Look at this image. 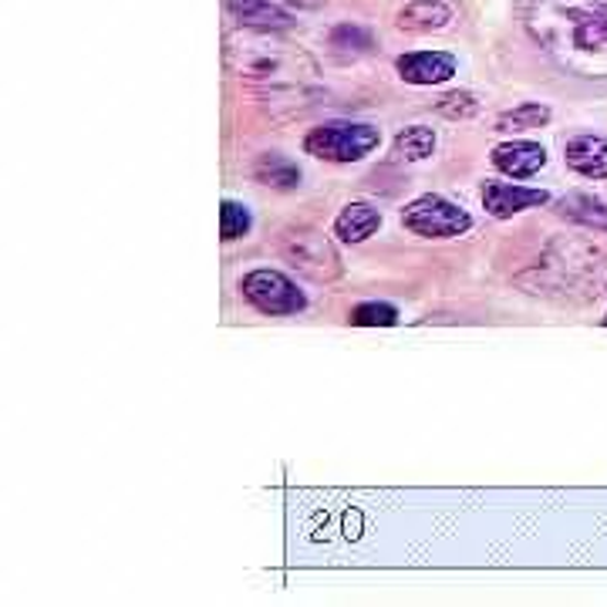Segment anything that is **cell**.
Listing matches in <instances>:
<instances>
[{
	"label": "cell",
	"mask_w": 607,
	"mask_h": 607,
	"mask_svg": "<svg viewBox=\"0 0 607 607\" xmlns=\"http://www.w3.org/2000/svg\"><path fill=\"white\" fill-rule=\"evenodd\" d=\"M604 324H607V318H604Z\"/></svg>",
	"instance_id": "obj_21"
},
{
	"label": "cell",
	"mask_w": 607,
	"mask_h": 607,
	"mask_svg": "<svg viewBox=\"0 0 607 607\" xmlns=\"http://www.w3.org/2000/svg\"><path fill=\"white\" fill-rule=\"evenodd\" d=\"M563 159L584 180H607V139L604 136H574L563 146Z\"/></svg>",
	"instance_id": "obj_9"
},
{
	"label": "cell",
	"mask_w": 607,
	"mask_h": 607,
	"mask_svg": "<svg viewBox=\"0 0 607 607\" xmlns=\"http://www.w3.org/2000/svg\"><path fill=\"white\" fill-rule=\"evenodd\" d=\"M378 142H381V133L375 125L337 118L311 128L308 139H304V152L324 162H358L371 149H378Z\"/></svg>",
	"instance_id": "obj_1"
},
{
	"label": "cell",
	"mask_w": 607,
	"mask_h": 607,
	"mask_svg": "<svg viewBox=\"0 0 607 607\" xmlns=\"http://www.w3.org/2000/svg\"><path fill=\"white\" fill-rule=\"evenodd\" d=\"M453 21V11L443 0H412L409 8L399 14V27L412 34H428V31H443Z\"/></svg>",
	"instance_id": "obj_12"
},
{
	"label": "cell",
	"mask_w": 607,
	"mask_h": 607,
	"mask_svg": "<svg viewBox=\"0 0 607 607\" xmlns=\"http://www.w3.org/2000/svg\"><path fill=\"white\" fill-rule=\"evenodd\" d=\"M402 224L405 230H412L415 237H428V240H446V237H462L472 227V216L449 203L446 196H419L405 206L402 213Z\"/></svg>",
	"instance_id": "obj_3"
},
{
	"label": "cell",
	"mask_w": 607,
	"mask_h": 607,
	"mask_svg": "<svg viewBox=\"0 0 607 607\" xmlns=\"http://www.w3.org/2000/svg\"><path fill=\"white\" fill-rule=\"evenodd\" d=\"M436 152V133H432L428 125H409L396 136V146H392V156L399 162H422Z\"/></svg>",
	"instance_id": "obj_14"
},
{
	"label": "cell",
	"mask_w": 607,
	"mask_h": 607,
	"mask_svg": "<svg viewBox=\"0 0 607 607\" xmlns=\"http://www.w3.org/2000/svg\"><path fill=\"white\" fill-rule=\"evenodd\" d=\"M227 8L243 27H260V31L290 27V14H284L271 0H227Z\"/></svg>",
	"instance_id": "obj_11"
},
{
	"label": "cell",
	"mask_w": 607,
	"mask_h": 607,
	"mask_svg": "<svg viewBox=\"0 0 607 607\" xmlns=\"http://www.w3.org/2000/svg\"><path fill=\"white\" fill-rule=\"evenodd\" d=\"M256 183L274 186V190H297L300 186V169L284 156H260L253 165Z\"/></svg>",
	"instance_id": "obj_15"
},
{
	"label": "cell",
	"mask_w": 607,
	"mask_h": 607,
	"mask_svg": "<svg viewBox=\"0 0 607 607\" xmlns=\"http://www.w3.org/2000/svg\"><path fill=\"white\" fill-rule=\"evenodd\" d=\"M240 290H243V297L253 304L260 314H297V311L308 308V297H304V290L287 274L271 271V267L250 271L240 280Z\"/></svg>",
	"instance_id": "obj_4"
},
{
	"label": "cell",
	"mask_w": 607,
	"mask_h": 607,
	"mask_svg": "<svg viewBox=\"0 0 607 607\" xmlns=\"http://www.w3.org/2000/svg\"><path fill=\"white\" fill-rule=\"evenodd\" d=\"M543 203H550L547 190H527V186H509V183H486L483 190V206L490 216H496V220H509V216L543 206Z\"/></svg>",
	"instance_id": "obj_8"
},
{
	"label": "cell",
	"mask_w": 607,
	"mask_h": 607,
	"mask_svg": "<svg viewBox=\"0 0 607 607\" xmlns=\"http://www.w3.org/2000/svg\"><path fill=\"white\" fill-rule=\"evenodd\" d=\"M550 122V108L540 102H524L513 112H503L496 118V133H527V128H540Z\"/></svg>",
	"instance_id": "obj_16"
},
{
	"label": "cell",
	"mask_w": 607,
	"mask_h": 607,
	"mask_svg": "<svg viewBox=\"0 0 607 607\" xmlns=\"http://www.w3.org/2000/svg\"><path fill=\"white\" fill-rule=\"evenodd\" d=\"M250 227H253V220H250V209L243 203H237V199H224L220 203V233H224L227 243L247 237Z\"/></svg>",
	"instance_id": "obj_17"
},
{
	"label": "cell",
	"mask_w": 607,
	"mask_h": 607,
	"mask_svg": "<svg viewBox=\"0 0 607 607\" xmlns=\"http://www.w3.org/2000/svg\"><path fill=\"white\" fill-rule=\"evenodd\" d=\"M381 227V213L371 203H348L334 220V237L344 243H362L375 237Z\"/></svg>",
	"instance_id": "obj_10"
},
{
	"label": "cell",
	"mask_w": 607,
	"mask_h": 607,
	"mask_svg": "<svg viewBox=\"0 0 607 607\" xmlns=\"http://www.w3.org/2000/svg\"><path fill=\"white\" fill-rule=\"evenodd\" d=\"M439 115H446V118H472L476 112H480V99H476L472 92H449V95H443L439 99Z\"/></svg>",
	"instance_id": "obj_19"
},
{
	"label": "cell",
	"mask_w": 607,
	"mask_h": 607,
	"mask_svg": "<svg viewBox=\"0 0 607 607\" xmlns=\"http://www.w3.org/2000/svg\"><path fill=\"white\" fill-rule=\"evenodd\" d=\"M563 260H557V253L550 250L547 256H543V264L537 267V271H543V277H547V290H577V287H584L587 290V297H597L600 294V284L607 280V264H604V253L597 250V247H591V243H584V250H581V256H574L577 253V243H563ZM543 290V294H547Z\"/></svg>",
	"instance_id": "obj_2"
},
{
	"label": "cell",
	"mask_w": 607,
	"mask_h": 607,
	"mask_svg": "<svg viewBox=\"0 0 607 607\" xmlns=\"http://www.w3.org/2000/svg\"><path fill=\"white\" fill-rule=\"evenodd\" d=\"M557 213L568 216V220L591 227V230H607V203L591 196V193H571L557 203Z\"/></svg>",
	"instance_id": "obj_13"
},
{
	"label": "cell",
	"mask_w": 607,
	"mask_h": 607,
	"mask_svg": "<svg viewBox=\"0 0 607 607\" xmlns=\"http://www.w3.org/2000/svg\"><path fill=\"white\" fill-rule=\"evenodd\" d=\"M493 165L509 180H530L547 165V149L530 139H513L493 149Z\"/></svg>",
	"instance_id": "obj_6"
},
{
	"label": "cell",
	"mask_w": 607,
	"mask_h": 607,
	"mask_svg": "<svg viewBox=\"0 0 607 607\" xmlns=\"http://www.w3.org/2000/svg\"><path fill=\"white\" fill-rule=\"evenodd\" d=\"M396 71L409 84H443L456 75V58L449 51H412L396 61Z\"/></svg>",
	"instance_id": "obj_7"
},
{
	"label": "cell",
	"mask_w": 607,
	"mask_h": 607,
	"mask_svg": "<svg viewBox=\"0 0 607 607\" xmlns=\"http://www.w3.org/2000/svg\"><path fill=\"white\" fill-rule=\"evenodd\" d=\"M587 8H597V11H607V0H584Z\"/></svg>",
	"instance_id": "obj_20"
},
{
	"label": "cell",
	"mask_w": 607,
	"mask_h": 607,
	"mask_svg": "<svg viewBox=\"0 0 607 607\" xmlns=\"http://www.w3.org/2000/svg\"><path fill=\"white\" fill-rule=\"evenodd\" d=\"M348 321L358 328H392V324H399V311L392 308V304L368 300V304H358Z\"/></svg>",
	"instance_id": "obj_18"
},
{
	"label": "cell",
	"mask_w": 607,
	"mask_h": 607,
	"mask_svg": "<svg viewBox=\"0 0 607 607\" xmlns=\"http://www.w3.org/2000/svg\"><path fill=\"white\" fill-rule=\"evenodd\" d=\"M568 21V45L584 55H607V11L597 8H568L560 11Z\"/></svg>",
	"instance_id": "obj_5"
}]
</instances>
